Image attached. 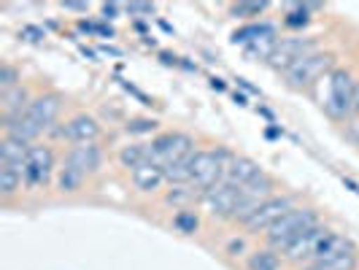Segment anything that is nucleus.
Returning <instances> with one entry per match:
<instances>
[{
    "instance_id": "f257e3e1",
    "label": "nucleus",
    "mask_w": 359,
    "mask_h": 270,
    "mask_svg": "<svg viewBox=\"0 0 359 270\" xmlns=\"http://www.w3.org/2000/svg\"><path fill=\"white\" fill-rule=\"evenodd\" d=\"M324 95H322V108L324 114L335 122H348L354 106H357V92L359 81L354 79V73L346 68H335L327 79H322Z\"/></svg>"
},
{
    "instance_id": "f03ea898",
    "label": "nucleus",
    "mask_w": 359,
    "mask_h": 270,
    "mask_svg": "<svg viewBox=\"0 0 359 270\" xmlns=\"http://www.w3.org/2000/svg\"><path fill=\"white\" fill-rule=\"evenodd\" d=\"M316 224H322V211H319L316 205L300 203V205H294L292 211H287V214L281 216V219H278V222H276L259 241H262L265 246H270V249L284 252L294 238H300L306 230L316 227Z\"/></svg>"
},
{
    "instance_id": "7ed1b4c3",
    "label": "nucleus",
    "mask_w": 359,
    "mask_h": 270,
    "mask_svg": "<svg viewBox=\"0 0 359 270\" xmlns=\"http://www.w3.org/2000/svg\"><path fill=\"white\" fill-rule=\"evenodd\" d=\"M235 151L224 149V146H211V149H198L189 157V176H192V189H198L200 195L205 189L216 187L219 181H224V170L227 162L233 160Z\"/></svg>"
},
{
    "instance_id": "20e7f679",
    "label": "nucleus",
    "mask_w": 359,
    "mask_h": 270,
    "mask_svg": "<svg viewBox=\"0 0 359 270\" xmlns=\"http://www.w3.org/2000/svg\"><path fill=\"white\" fill-rule=\"evenodd\" d=\"M335 54L322 52V49H313L306 57H300L287 73H284V81H287L289 90H313L322 84V79H327L330 73L335 71Z\"/></svg>"
},
{
    "instance_id": "39448f33",
    "label": "nucleus",
    "mask_w": 359,
    "mask_h": 270,
    "mask_svg": "<svg viewBox=\"0 0 359 270\" xmlns=\"http://www.w3.org/2000/svg\"><path fill=\"white\" fill-rule=\"evenodd\" d=\"M149 151H151V162L154 165L168 168L173 162L189 160L198 151V141L189 133H184V130H165V133L151 135Z\"/></svg>"
},
{
    "instance_id": "423d86ee",
    "label": "nucleus",
    "mask_w": 359,
    "mask_h": 270,
    "mask_svg": "<svg viewBox=\"0 0 359 270\" xmlns=\"http://www.w3.org/2000/svg\"><path fill=\"white\" fill-rule=\"evenodd\" d=\"M294 205H300L297 195H292V192H276V195H270L268 200H262L257 205V211L241 224V230H243V235H249V238H262Z\"/></svg>"
},
{
    "instance_id": "0eeeda50",
    "label": "nucleus",
    "mask_w": 359,
    "mask_h": 270,
    "mask_svg": "<svg viewBox=\"0 0 359 270\" xmlns=\"http://www.w3.org/2000/svg\"><path fill=\"white\" fill-rule=\"evenodd\" d=\"M49 138L65 146H84V144H100L103 138V125L97 116H92L87 111H79L68 119H62L60 125L49 133Z\"/></svg>"
},
{
    "instance_id": "6e6552de",
    "label": "nucleus",
    "mask_w": 359,
    "mask_h": 270,
    "mask_svg": "<svg viewBox=\"0 0 359 270\" xmlns=\"http://www.w3.org/2000/svg\"><path fill=\"white\" fill-rule=\"evenodd\" d=\"M57 168H60V157L52 149V144H46V141L33 144L27 151V162H25V187L30 192L46 189L49 184H54Z\"/></svg>"
},
{
    "instance_id": "1a4fd4ad",
    "label": "nucleus",
    "mask_w": 359,
    "mask_h": 270,
    "mask_svg": "<svg viewBox=\"0 0 359 270\" xmlns=\"http://www.w3.org/2000/svg\"><path fill=\"white\" fill-rule=\"evenodd\" d=\"M238 200H241V189L230 187L227 181H219L216 187L205 189L200 195L198 208L208 216L211 222H219V224H233L235 222V211H238Z\"/></svg>"
},
{
    "instance_id": "9d476101",
    "label": "nucleus",
    "mask_w": 359,
    "mask_h": 270,
    "mask_svg": "<svg viewBox=\"0 0 359 270\" xmlns=\"http://www.w3.org/2000/svg\"><path fill=\"white\" fill-rule=\"evenodd\" d=\"M62 111H65V97L54 90H43L36 92L33 103L27 106L25 114L43 130V135H49L54 127L62 122Z\"/></svg>"
},
{
    "instance_id": "9b49d317",
    "label": "nucleus",
    "mask_w": 359,
    "mask_h": 270,
    "mask_svg": "<svg viewBox=\"0 0 359 270\" xmlns=\"http://www.w3.org/2000/svg\"><path fill=\"white\" fill-rule=\"evenodd\" d=\"M62 165H68L73 170H79L84 179H95L103 173L106 168V149L100 144H84V146H68L60 157Z\"/></svg>"
},
{
    "instance_id": "f8f14e48",
    "label": "nucleus",
    "mask_w": 359,
    "mask_h": 270,
    "mask_svg": "<svg viewBox=\"0 0 359 270\" xmlns=\"http://www.w3.org/2000/svg\"><path fill=\"white\" fill-rule=\"evenodd\" d=\"M330 230H332V227H327V224L322 222V224H316V227L306 230L300 238H294L287 249L281 252L284 254V259H287V265H292V268H303V265H308V262H313V257H316V252H319V246H322V241L327 238Z\"/></svg>"
},
{
    "instance_id": "ddd939ff",
    "label": "nucleus",
    "mask_w": 359,
    "mask_h": 270,
    "mask_svg": "<svg viewBox=\"0 0 359 270\" xmlns=\"http://www.w3.org/2000/svg\"><path fill=\"white\" fill-rule=\"evenodd\" d=\"M316 43L311 38H300V36H292V38H278L276 43V52L270 54L268 65L273 71L278 73H287L300 57H306L308 52H313Z\"/></svg>"
},
{
    "instance_id": "4468645a",
    "label": "nucleus",
    "mask_w": 359,
    "mask_h": 270,
    "mask_svg": "<svg viewBox=\"0 0 359 270\" xmlns=\"http://www.w3.org/2000/svg\"><path fill=\"white\" fill-rule=\"evenodd\" d=\"M268 170L259 165L257 160L246 157V154H238L235 151L233 160L227 162V170H224V181L235 187V189H246L249 184H254L257 179H262Z\"/></svg>"
},
{
    "instance_id": "2eb2a0df",
    "label": "nucleus",
    "mask_w": 359,
    "mask_h": 270,
    "mask_svg": "<svg viewBox=\"0 0 359 270\" xmlns=\"http://www.w3.org/2000/svg\"><path fill=\"white\" fill-rule=\"evenodd\" d=\"M130 181L135 187V192L141 195H162L165 187H168V179H165V170L154 162H146L141 168L130 170Z\"/></svg>"
},
{
    "instance_id": "dca6fc26",
    "label": "nucleus",
    "mask_w": 359,
    "mask_h": 270,
    "mask_svg": "<svg viewBox=\"0 0 359 270\" xmlns=\"http://www.w3.org/2000/svg\"><path fill=\"white\" fill-rule=\"evenodd\" d=\"M33 97H36V92L30 90L27 84H19L14 90L0 92V122L22 116L27 111V106L33 103Z\"/></svg>"
},
{
    "instance_id": "f3484780",
    "label": "nucleus",
    "mask_w": 359,
    "mask_h": 270,
    "mask_svg": "<svg viewBox=\"0 0 359 270\" xmlns=\"http://www.w3.org/2000/svg\"><path fill=\"white\" fill-rule=\"evenodd\" d=\"M287 268V259L278 249H270L265 243H259L257 249L246 254L243 259V270H284Z\"/></svg>"
},
{
    "instance_id": "a211bd4d",
    "label": "nucleus",
    "mask_w": 359,
    "mask_h": 270,
    "mask_svg": "<svg viewBox=\"0 0 359 270\" xmlns=\"http://www.w3.org/2000/svg\"><path fill=\"white\" fill-rule=\"evenodd\" d=\"M27 151L30 146L3 135L0 138V168H11V170H22L25 173V162H27Z\"/></svg>"
},
{
    "instance_id": "6ab92c4d",
    "label": "nucleus",
    "mask_w": 359,
    "mask_h": 270,
    "mask_svg": "<svg viewBox=\"0 0 359 270\" xmlns=\"http://www.w3.org/2000/svg\"><path fill=\"white\" fill-rule=\"evenodd\" d=\"M25 189L27 187H25V173L22 170L0 168V200H3V205H14Z\"/></svg>"
},
{
    "instance_id": "aec40b11",
    "label": "nucleus",
    "mask_w": 359,
    "mask_h": 270,
    "mask_svg": "<svg viewBox=\"0 0 359 270\" xmlns=\"http://www.w3.org/2000/svg\"><path fill=\"white\" fill-rule=\"evenodd\" d=\"M162 203L170 205L176 214H179V211H192V205L200 203V192L192 189V187H168V189L162 192Z\"/></svg>"
},
{
    "instance_id": "412c9836",
    "label": "nucleus",
    "mask_w": 359,
    "mask_h": 270,
    "mask_svg": "<svg viewBox=\"0 0 359 270\" xmlns=\"http://www.w3.org/2000/svg\"><path fill=\"white\" fill-rule=\"evenodd\" d=\"M116 160L119 165L125 168L127 173L130 170H135V168H141L146 162H151V151H149V141H135V144H127L119 149V154H116Z\"/></svg>"
},
{
    "instance_id": "4be33fe9",
    "label": "nucleus",
    "mask_w": 359,
    "mask_h": 270,
    "mask_svg": "<svg viewBox=\"0 0 359 270\" xmlns=\"http://www.w3.org/2000/svg\"><path fill=\"white\" fill-rule=\"evenodd\" d=\"M22 84V73H19L17 65H11L8 60H3L0 62V92L6 90H14V87H19Z\"/></svg>"
},
{
    "instance_id": "5701e85b",
    "label": "nucleus",
    "mask_w": 359,
    "mask_h": 270,
    "mask_svg": "<svg viewBox=\"0 0 359 270\" xmlns=\"http://www.w3.org/2000/svg\"><path fill=\"white\" fill-rule=\"evenodd\" d=\"M173 227H176L179 233H184V235L198 233V227H200L198 211H179V214L173 216Z\"/></svg>"
}]
</instances>
